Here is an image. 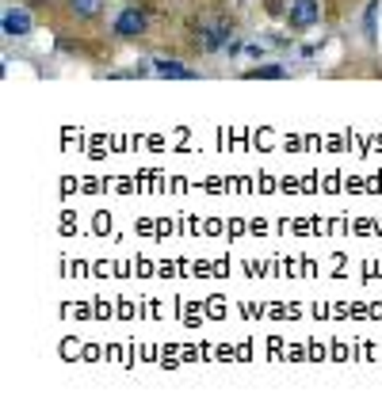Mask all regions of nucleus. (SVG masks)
Returning a JSON list of instances; mask_svg holds the SVG:
<instances>
[{"label":"nucleus","instance_id":"1","mask_svg":"<svg viewBox=\"0 0 382 408\" xmlns=\"http://www.w3.org/2000/svg\"><path fill=\"white\" fill-rule=\"evenodd\" d=\"M230 19L225 16H207L195 23V46L203 50V54H214V50L230 46Z\"/></svg>","mask_w":382,"mask_h":408},{"label":"nucleus","instance_id":"2","mask_svg":"<svg viewBox=\"0 0 382 408\" xmlns=\"http://www.w3.org/2000/svg\"><path fill=\"white\" fill-rule=\"evenodd\" d=\"M145 27H150V16H145V8H138V4L123 8V12H119V19H115V34H119V39H138V34H145Z\"/></svg>","mask_w":382,"mask_h":408},{"label":"nucleus","instance_id":"3","mask_svg":"<svg viewBox=\"0 0 382 408\" xmlns=\"http://www.w3.org/2000/svg\"><path fill=\"white\" fill-rule=\"evenodd\" d=\"M287 16H291V27H314L321 19V4L317 0H291Z\"/></svg>","mask_w":382,"mask_h":408},{"label":"nucleus","instance_id":"4","mask_svg":"<svg viewBox=\"0 0 382 408\" xmlns=\"http://www.w3.org/2000/svg\"><path fill=\"white\" fill-rule=\"evenodd\" d=\"M0 23H4V34H8V39H23V34H31V12L8 8Z\"/></svg>","mask_w":382,"mask_h":408},{"label":"nucleus","instance_id":"5","mask_svg":"<svg viewBox=\"0 0 382 408\" xmlns=\"http://www.w3.org/2000/svg\"><path fill=\"white\" fill-rule=\"evenodd\" d=\"M153 73H157V76H172V81H195V69L180 65V61H153Z\"/></svg>","mask_w":382,"mask_h":408},{"label":"nucleus","instance_id":"6","mask_svg":"<svg viewBox=\"0 0 382 408\" xmlns=\"http://www.w3.org/2000/svg\"><path fill=\"white\" fill-rule=\"evenodd\" d=\"M66 4L77 19H96L103 12V0H66Z\"/></svg>","mask_w":382,"mask_h":408},{"label":"nucleus","instance_id":"7","mask_svg":"<svg viewBox=\"0 0 382 408\" xmlns=\"http://www.w3.org/2000/svg\"><path fill=\"white\" fill-rule=\"evenodd\" d=\"M283 76H287L283 65H257V69L245 73V81H283Z\"/></svg>","mask_w":382,"mask_h":408},{"label":"nucleus","instance_id":"8","mask_svg":"<svg viewBox=\"0 0 382 408\" xmlns=\"http://www.w3.org/2000/svg\"><path fill=\"white\" fill-rule=\"evenodd\" d=\"M374 16H379V0L367 4V16H363V31H367V39H371V42H374Z\"/></svg>","mask_w":382,"mask_h":408},{"label":"nucleus","instance_id":"9","mask_svg":"<svg viewBox=\"0 0 382 408\" xmlns=\"http://www.w3.org/2000/svg\"><path fill=\"white\" fill-rule=\"evenodd\" d=\"M268 12H272V16H283V0H268Z\"/></svg>","mask_w":382,"mask_h":408}]
</instances>
